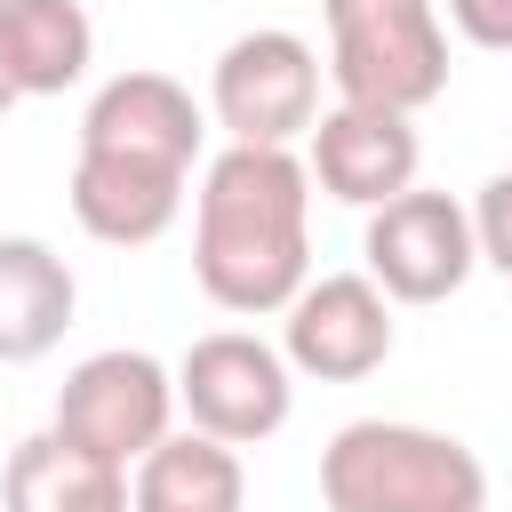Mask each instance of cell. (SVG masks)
<instances>
[{
	"mask_svg": "<svg viewBox=\"0 0 512 512\" xmlns=\"http://www.w3.org/2000/svg\"><path fill=\"white\" fill-rule=\"evenodd\" d=\"M192 280L208 304L256 320L288 312L312 280V176L304 152L224 144L192 192Z\"/></svg>",
	"mask_w": 512,
	"mask_h": 512,
	"instance_id": "obj_1",
	"label": "cell"
},
{
	"mask_svg": "<svg viewBox=\"0 0 512 512\" xmlns=\"http://www.w3.org/2000/svg\"><path fill=\"white\" fill-rule=\"evenodd\" d=\"M328 512H488V464L432 424L360 416L320 448Z\"/></svg>",
	"mask_w": 512,
	"mask_h": 512,
	"instance_id": "obj_2",
	"label": "cell"
},
{
	"mask_svg": "<svg viewBox=\"0 0 512 512\" xmlns=\"http://www.w3.org/2000/svg\"><path fill=\"white\" fill-rule=\"evenodd\" d=\"M328 16V72L344 104L424 112L448 88V32L432 0H320Z\"/></svg>",
	"mask_w": 512,
	"mask_h": 512,
	"instance_id": "obj_3",
	"label": "cell"
},
{
	"mask_svg": "<svg viewBox=\"0 0 512 512\" xmlns=\"http://www.w3.org/2000/svg\"><path fill=\"white\" fill-rule=\"evenodd\" d=\"M176 424V376L152 352H88L64 384H56V416L48 432H64L72 448L104 456V464H144Z\"/></svg>",
	"mask_w": 512,
	"mask_h": 512,
	"instance_id": "obj_4",
	"label": "cell"
},
{
	"mask_svg": "<svg viewBox=\"0 0 512 512\" xmlns=\"http://www.w3.org/2000/svg\"><path fill=\"white\" fill-rule=\"evenodd\" d=\"M208 112L232 144H296L312 136L320 120V56L304 32H280V24H256L240 32L216 72H208Z\"/></svg>",
	"mask_w": 512,
	"mask_h": 512,
	"instance_id": "obj_5",
	"label": "cell"
},
{
	"mask_svg": "<svg viewBox=\"0 0 512 512\" xmlns=\"http://www.w3.org/2000/svg\"><path fill=\"white\" fill-rule=\"evenodd\" d=\"M176 408L192 416V432L224 448H256L288 424L296 368L248 328H216V336H192V352L176 360Z\"/></svg>",
	"mask_w": 512,
	"mask_h": 512,
	"instance_id": "obj_6",
	"label": "cell"
},
{
	"mask_svg": "<svg viewBox=\"0 0 512 512\" xmlns=\"http://www.w3.org/2000/svg\"><path fill=\"white\" fill-rule=\"evenodd\" d=\"M360 256H368V280L384 288V304H448L480 272L464 200L456 192H424V184H408L400 200L368 208Z\"/></svg>",
	"mask_w": 512,
	"mask_h": 512,
	"instance_id": "obj_7",
	"label": "cell"
},
{
	"mask_svg": "<svg viewBox=\"0 0 512 512\" xmlns=\"http://www.w3.org/2000/svg\"><path fill=\"white\" fill-rule=\"evenodd\" d=\"M288 336H280V360L296 376H320V384H360L392 360V304L368 272H320L288 296Z\"/></svg>",
	"mask_w": 512,
	"mask_h": 512,
	"instance_id": "obj_8",
	"label": "cell"
},
{
	"mask_svg": "<svg viewBox=\"0 0 512 512\" xmlns=\"http://www.w3.org/2000/svg\"><path fill=\"white\" fill-rule=\"evenodd\" d=\"M200 136H208V120H200L192 88L168 72H112L80 112V152L160 168V176H192Z\"/></svg>",
	"mask_w": 512,
	"mask_h": 512,
	"instance_id": "obj_9",
	"label": "cell"
},
{
	"mask_svg": "<svg viewBox=\"0 0 512 512\" xmlns=\"http://www.w3.org/2000/svg\"><path fill=\"white\" fill-rule=\"evenodd\" d=\"M416 160H424V144L408 128V112H376V104H336L304 136V176L344 208L400 200L416 184Z\"/></svg>",
	"mask_w": 512,
	"mask_h": 512,
	"instance_id": "obj_10",
	"label": "cell"
},
{
	"mask_svg": "<svg viewBox=\"0 0 512 512\" xmlns=\"http://www.w3.org/2000/svg\"><path fill=\"white\" fill-rule=\"evenodd\" d=\"M72 304H80L72 264L32 232H0V368L48 360L72 328Z\"/></svg>",
	"mask_w": 512,
	"mask_h": 512,
	"instance_id": "obj_11",
	"label": "cell"
},
{
	"mask_svg": "<svg viewBox=\"0 0 512 512\" xmlns=\"http://www.w3.org/2000/svg\"><path fill=\"white\" fill-rule=\"evenodd\" d=\"M184 184L192 176H160V168H128V160L80 152L64 192H72V216H80L88 240H104V248H152L184 216Z\"/></svg>",
	"mask_w": 512,
	"mask_h": 512,
	"instance_id": "obj_12",
	"label": "cell"
},
{
	"mask_svg": "<svg viewBox=\"0 0 512 512\" xmlns=\"http://www.w3.org/2000/svg\"><path fill=\"white\" fill-rule=\"evenodd\" d=\"M96 64V24L80 0H0V72L16 96H64Z\"/></svg>",
	"mask_w": 512,
	"mask_h": 512,
	"instance_id": "obj_13",
	"label": "cell"
},
{
	"mask_svg": "<svg viewBox=\"0 0 512 512\" xmlns=\"http://www.w3.org/2000/svg\"><path fill=\"white\" fill-rule=\"evenodd\" d=\"M0 512H128V472L72 448L64 432H32L8 448Z\"/></svg>",
	"mask_w": 512,
	"mask_h": 512,
	"instance_id": "obj_14",
	"label": "cell"
},
{
	"mask_svg": "<svg viewBox=\"0 0 512 512\" xmlns=\"http://www.w3.org/2000/svg\"><path fill=\"white\" fill-rule=\"evenodd\" d=\"M128 512H248L240 448H224L208 432H168L128 472Z\"/></svg>",
	"mask_w": 512,
	"mask_h": 512,
	"instance_id": "obj_15",
	"label": "cell"
},
{
	"mask_svg": "<svg viewBox=\"0 0 512 512\" xmlns=\"http://www.w3.org/2000/svg\"><path fill=\"white\" fill-rule=\"evenodd\" d=\"M464 216H472V248H480V264L512 280V168H496Z\"/></svg>",
	"mask_w": 512,
	"mask_h": 512,
	"instance_id": "obj_16",
	"label": "cell"
},
{
	"mask_svg": "<svg viewBox=\"0 0 512 512\" xmlns=\"http://www.w3.org/2000/svg\"><path fill=\"white\" fill-rule=\"evenodd\" d=\"M448 24H456L472 48L512 56V0H448Z\"/></svg>",
	"mask_w": 512,
	"mask_h": 512,
	"instance_id": "obj_17",
	"label": "cell"
},
{
	"mask_svg": "<svg viewBox=\"0 0 512 512\" xmlns=\"http://www.w3.org/2000/svg\"><path fill=\"white\" fill-rule=\"evenodd\" d=\"M8 104H16V88H8V72H0V112H8Z\"/></svg>",
	"mask_w": 512,
	"mask_h": 512,
	"instance_id": "obj_18",
	"label": "cell"
}]
</instances>
